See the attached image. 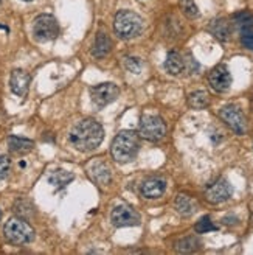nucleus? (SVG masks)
Returning a JSON list of instances; mask_svg holds the SVG:
<instances>
[{
  "label": "nucleus",
  "instance_id": "1",
  "mask_svg": "<svg viewBox=\"0 0 253 255\" xmlns=\"http://www.w3.org/2000/svg\"><path fill=\"white\" fill-rule=\"evenodd\" d=\"M104 138V131L101 125L92 119H85L77 123L69 134V140L75 149L88 152L99 146Z\"/></svg>",
  "mask_w": 253,
  "mask_h": 255
},
{
  "label": "nucleus",
  "instance_id": "2",
  "mask_svg": "<svg viewBox=\"0 0 253 255\" xmlns=\"http://www.w3.org/2000/svg\"><path fill=\"white\" fill-rule=\"evenodd\" d=\"M140 149V138L138 134L129 129L120 131L112 142V157L118 163H129L135 159Z\"/></svg>",
  "mask_w": 253,
  "mask_h": 255
},
{
  "label": "nucleus",
  "instance_id": "3",
  "mask_svg": "<svg viewBox=\"0 0 253 255\" xmlns=\"http://www.w3.org/2000/svg\"><path fill=\"white\" fill-rule=\"evenodd\" d=\"M113 28L115 33L121 39H132V37L140 36L143 31V19L134 11H120L115 16L113 22Z\"/></svg>",
  "mask_w": 253,
  "mask_h": 255
},
{
  "label": "nucleus",
  "instance_id": "4",
  "mask_svg": "<svg viewBox=\"0 0 253 255\" xmlns=\"http://www.w3.org/2000/svg\"><path fill=\"white\" fill-rule=\"evenodd\" d=\"M3 235L11 245L23 246L34 240V229L22 218H11L3 226Z\"/></svg>",
  "mask_w": 253,
  "mask_h": 255
},
{
  "label": "nucleus",
  "instance_id": "5",
  "mask_svg": "<svg viewBox=\"0 0 253 255\" xmlns=\"http://www.w3.org/2000/svg\"><path fill=\"white\" fill-rule=\"evenodd\" d=\"M33 34L39 42L53 41L59 36V23L52 14H41L33 22Z\"/></svg>",
  "mask_w": 253,
  "mask_h": 255
},
{
  "label": "nucleus",
  "instance_id": "6",
  "mask_svg": "<svg viewBox=\"0 0 253 255\" xmlns=\"http://www.w3.org/2000/svg\"><path fill=\"white\" fill-rule=\"evenodd\" d=\"M138 134L148 142H160L167 135V125L157 116H145L140 120Z\"/></svg>",
  "mask_w": 253,
  "mask_h": 255
},
{
  "label": "nucleus",
  "instance_id": "7",
  "mask_svg": "<svg viewBox=\"0 0 253 255\" xmlns=\"http://www.w3.org/2000/svg\"><path fill=\"white\" fill-rule=\"evenodd\" d=\"M219 117L222 119V122L227 126H230L236 134L243 135L247 132V120H246V116L243 114V111L239 108L232 106V105L224 106L219 111Z\"/></svg>",
  "mask_w": 253,
  "mask_h": 255
},
{
  "label": "nucleus",
  "instance_id": "8",
  "mask_svg": "<svg viewBox=\"0 0 253 255\" xmlns=\"http://www.w3.org/2000/svg\"><path fill=\"white\" fill-rule=\"evenodd\" d=\"M120 95V89L113 83H101L90 89L92 101L98 108H104L115 101Z\"/></svg>",
  "mask_w": 253,
  "mask_h": 255
},
{
  "label": "nucleus",
  "instance_id": "9",
  "mask_svg": "<svg viewBox=\"0 0 253 255\" xmlns=\"http://www.w3.org/2000/svg\"><path fill=\"white\" fill-rule=\"evenodd\" d=\"M110 220L115 227H128L140 224V213L131 206H117L112 210Z\"/></svg>",
  "mask_w": 253,
  "mask_h": 255
},
{
  "label": "nucleus",
  "instance_id": "10",
  "mask_svg": "<svg viewBox=\"0 0 253 255\" xmlns=\"http://www.w3.org/2000/svg\"><path fill=\"white\" fill-rule=\"evenodd\" d=\"M208 83L211 86L213 91H216L219 94H224L230 89L232 86V75L225 66L219 64V66L214 67L210 75H208Z\"/></svg>",
  "mask_w": 253,
  "mask_h": 255
},
{
  "label": "nucleus",
  "instance_id": "11",
  "mask_svg": "<svg viewBox=\"0 0 253 255\" xmlns=\"http://www.w3.org/2000/svg\"><path fill=\"white\" fill-rule=\"evenodd\" d=\"M233 193L232 185L227 182L225 179H219L218 182H214L213 185H210L205 191V198L208 202L211 204H221L224 201H227Z\"/></svg>",
  "mask_w": 253,
  "mask_h": 255
},
{
  "label": "nucleus",
  "instance_id": "12",
  "mask_svg": "<svg viewBox=\"0 0 253 255\" xmlns=\"http://www.w3.org/2000/svg\"><path fill=\"white\" fill-rule=\"evenodd\" d=\"M87 174L95 184H98L101 187L110 184V179H112V173H110L109 165L106 162H103V160H95V162H92L90 165H88Z\"/></svg>",
  "mask_w": 253,
  "mask_h": 255
},
{
  "label": "nucleus",
  "instance_id": "13",
  "mask_svg": "<svg viewBox=\"0 0 253 255\" xmlns=\"http://www.w3.org/2000/svg\"><path fill=\"white\" fill-rule=\"evenodd\" d=\"M30 75L25 72V70H20V69H16L11 72V78H9V87L12 94H16L17 97H27L28 91H30Z\"/></svg>",
  "mask_w": 253,
  "mask_h": 255
},
{
  "label": "nucleus",
  "instance_id": "14",
  "mask_svg": "<svg viewBox=\"0 0 253 255\" xmlns=\"http://www.w3.org/2000/svg\"><path fill=\"white\" fill-rule=\"evenodd\" d=\"M167 190V181L162 177H151L142 184V195L148 199L160 198Z\"/></svg>",
  "mask_w": 253,
  "mask_h": 255
},
{
  "label": "nucleus",
  "instance_id": "15",
  "mask_svg": "<svg viewBox=\"0 0 253 255\" xmlns=\"http://www.w3.org/2000/svg\"><path fill=\"white\" fill-rule=\"evenodd\" d=\"M210 33L216 37V39L225 42L230 39V34H232V28H230V22L227 19H214L210 27H208Z\"/></svg>",
  "mask_w": 253,
  "mask_h": 255
},
{
  "label": "nucleus",
  "instance_id": "16",
  "mask_svg": "<svg viewBox=\"0 0 253 255\" xmlns=\"http://www.w3.org/2000/svg\"><path fill=\"white\" fill-rule=\"evenodd\" d=\"M175 210L182 216H191L197 210V202L188 195H179L175 198Z\"/></svg>",
  "mask_w": 253,
  "mask_h": 255
},
{
  "label": "nucleus",
  "instance_id": "17",
  "mask_svg": "<svg viewBox=\"0 0 253 255\" xmlns=\"http://www.w3.org/2000/svg\"><path fill=\"white\" fill-rule=\"evenodd\" d=\"M8 148L11 152H16V154H27V152H30L34 148V143H33V140L11 135L8 138Z\"/></svg>",
  "mask_w": 253,
  "mask_h": 255
},
{
  "label": "nucleus",
  "instance_id": "18",
  "mask_svg": "<svg viewBox=\"0 0 253 255\" xmlns=\"http://www.w3.org/2000/svg\"><path fill=\"white\" fill-rule=\"evenodd\" d=\"M165 69L171 75H180L185 69V61L179 52H169L165 61Z\"/></svg>",
  "mask_w": 253,
  "mask_h": 255
},
{
  "label": "nucleus",
  "instance_id": "19",
  "mask_svg": "<svg viewBox=\"0 0 253 255\" xmlns=\"http://www.w3.org/2000/svg\"><path fill=\"white\" fill-rule=\"evenodd\" d=\"M112 48V41L106 33H98L96 41L92 48V55L96 58H104Z\"/></svg>",
  "mask_w": 253,
  "mask_h": 255
},
{
  "label": "nucleus",
  "instance_id": "20",
  "mask_svg": "<svg viewBox=\"0 0 253 255\" xmlns=\"http://www.w3.org/2000/svg\"><path fill=\"white\" fill-rule=\"evenodd\" d=\"M188 105L193 109H204L210 105V95L207 91H196L189 94L188 97Z\"/></svg>",
  "mask_w": 253,
  "mask_h": 255
},
{
  "label": "nucleus",
  "instance_id": "21",
  "mask_svg": "<svg viewBox=\"0 0 253 255\" xmlns=\"http://www.w3.org/2000/svg\"><path fill=\"white\" fill-rule=\"evenodd\" d=\"M235 23L241 31L253 30V14L249 11L238 12V14H235Z\"/></svg>",
  "mask_w": 253,
  "mask_h": 255
},
{
  "label": "nucleus",
  "instance_id": "22",
  "mask_svg": "<svg viewBox=\"0 0 253 255\" xmlns=\"http://www.w3.org/2000/svg\"><path fill=\"white\" fill-rule=\"evenodd\" d=\"M197 248H199V241L194 237L182 238V240H179L175 243V251L177 252H182V254H185V252H193Z\"/></svg>",
  "mask_w": 253,
  "mask_h": 255
},
{
  "label": "nucleus",
  "instance_id": "23",
  "mask_svg": "<svg viewBox=\"0 0 253 255\" xmlns=\"http://www.w3.org/2000/svg\"><path fill=\"white\" fill-rule=\"evenodd\" d=\"M180 9H182L183 14L189 19H194L199 16V8L193 0H180Z\"/></svg>",
  "mask_w": 253,
  "mask_h": 255
},
{
  "label": "nucleus",
  "instance_id": "24",
  "mask_svg": "<svg viewBox=\"0 0 253 255\" xmlns=\"http://www.w3.org/2000/svg\"><path fill=\"white\" fill-rule=\"evenodd\" d=\"M72 179H73V174L66 173V171H62V170H58L52 177H50V182H52L53 185H61V187H64V185H67Z\"/></svg>",
  "mask_w": 253,
  "mask_h": 255
},
{
  "label": "nucleus",
  "instance_id": "25",
  "mask_svg": "<svg viewBox=\"0 0 253 255\" xmlns=\"http://www.w3.org/2000/svg\"><path fill=\"white\" fill-rule=\"evenodd\" d=\"M194 231L197 234H207V232H211V231H218V227L211 223L210 216H204V218H200L199 223L194 226Z\"/></svg>",
  "mask_w": 253,
  "mask_h": 255
},
{
  "label": "nucleus",
  "instance_id": "26",
  "mask_svg": "<svg viewBox=\"0 0 253 255\" xmlns=\"http://www.w3.org/2000/svg\"><path fill=\"white\" fill-rule=\"evenodd\" d=\"M124 66L132 73H140V70H142V62L138 58H126Z\"/></svg>",
  "mask_w": 253,
  "mask_h": 255
},
{
  "label": "nucleus",
  "instance_id": "27",
  "mask_svg": "<svg viewBox=\"0 0 253 255\" xmlns=\"http://www.w3.org/2000/svg\"><path fill=\"white\" fill-rule=\"evenodd\" d=\"M11 168V160L8 156H0V181H3L8 176Z\"/></svg>",
  "mask_w": 253,
  "mask_h": 255
},
{
  "label": "nucleus",
  "instance_id": "28",
  "mask_svg": "<svg viewBox=\"0 0 253 255\" xmlns=\"http://www.w3.org/2000/svg\"><path fill=\"white\" fill-rule=\"evenodd\" d=\"M241 44L252 50L253 52V30H246V31H241Z\"/></svg>",
  "mask_w": 253,
  "mask_h": 255
},
{
  "label": "nucleus",
  "instance_id": "29",
  "mask_svg": "<svg viewBox=\"0 0 253 255\" xmlns=\"http://www.w3.org/2000/svg\"><path fill=\"white\" fill-rule=\"evenodd\" d=\"M22 2H33V0H22Z\"/></svg>",
  "mask_w": 253,
  "mask_h": 255
},
{
  "label": "nucleus",
  "instance_id": "30",
  "mask_svg": "<svg viewBox=\"0 0 253 255\" xmlns=\"http://www.w3.org/2000/svg\"><path fill=\"white\" fill-rule=\"evenodd\" d=\"M0 2H2V0H0Z\"/></svg>",
  "mask_w": 253,
  "mask_h": 255
}]
</instances>
